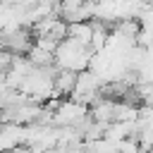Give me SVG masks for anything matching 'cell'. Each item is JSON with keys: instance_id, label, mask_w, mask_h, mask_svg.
I'll return each instance as SVG.
<instances>
[{"instance_id": "obj_5", "label": "cell", "mask_w": 153, "mask_h": 153, "mask_svg": "<svg viewBox=\"0 0 153 153\" xmlns=\"http://www.w3.org/2000/svg\"><path fill=\"white\" fill-rule=\"evenodd\" d=\"M84 148H88L91 153H120V143L112 141V139H108V136H100V139L86 143Z\"/></svg>"}, {"instance_id": "obj_8", "label": "cell", "mask_w": 153, "mask_h": 153, "mask_svg": "<svg viewBox=\"0 0 153 153\" xmlns=\"http://www.w3.org/2000/svg\"><path fill=\"white\" fill-rule=\"evenodd\" d=\"M12 153H31L29 148H17V151H12Z\"/></svg>"}, {"instance_id": "obj_7", "label": "cell", "mask_w": 153, "mask_h": 153, "mask_svg": "<svg viewBox=\"0 0 153 153\" xmlns=\"http://www.w3.org/2000/svg\"><path fill=\"white\" fill-rule=\"evenodd\" d=\"M69 153H91V151H88V148H84V146H81V148H74V151H69Z\"/></svg>"}, {"instance_id": "obj_1", "label": "cell", "mask_w": 153, "mask_h": 153, "mask_svg": "<svg viewBox=\"0 0 153 153\" xmlns=\"http://www.w3.org/2000/svg\"><path fill=\"white\" fill-rule=\"evenodd\" d=\"M91 57L93 50L74 38H65L60 41L57 50H55V67L57 69H69V72H84L91 67Z\"/></svg>"}, {"instance_id": "obj_2", "label": "cell", "mask_w": 153, "mask_h": 153, "mask_svg": "<svg viewBox=\"0 0 153 153\" xmlns=\"http://www.w3.org/2000/svg\"><path fill=\"white\" fill-rule=\"evenodd\" d=\"M26 127L17 122H0V153H12L24 146Z\"/></svg>"}, {"instance_id": "obj_6", "label": "cell", "mask_w": 153, "mask_h": 153, "mask_svg": "<svg viewBox=\"0 0 153 153\" xmlns=\"http://www.w3.org/2000/svg\"><path fill=\"white\" fill-rule=\"evenodd\" d=\"M120 153H146V151L141 148V143H139L136 136H129V139L120 141Z\"/></svg>"}, {"instance_id": "obj_4", "label": "cell", "mask_w": 153, "mask_h": 153, "mask_svg": "<svg viewBox=\"0 0 153 153\" xmlns=\"http://www.w3.org/2000/svg\"><path fill=\"white\" fill-rule=\"evenodd\" d=\"M76 74L79 72H69V69H57L55 74V98L57 96H72L76 88Z\"/></svg>"}, {"instance_id": "obj_3", "label": "cell", "mask_w": 153, "mask_h": 153, "mask_svg": "<svg viewBox=\"0 0 153 153\" xmlns=\"http://www.w3.org/2000/svg\"><path fill=\"white\" fill-rule=\"evenodd\" d=\"M67 36L91 48V41H93V19L91 22H72V24H67Z\"/></svg>"}]
</instances>
